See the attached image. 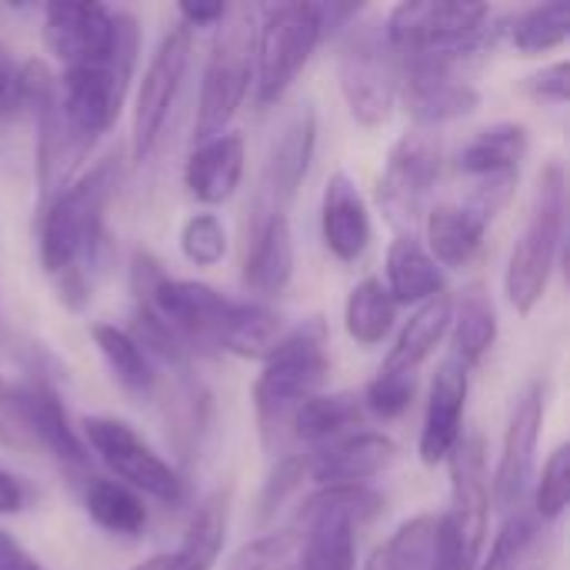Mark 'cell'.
<instances>
[{"instance_id":"60d3db41","label":"cell","mask_w":570,"mask_h":570,"mask_svg":"<svg viewBox=\"0 0 570 570\" xmlns=\"http://www.w3.org/2000/svg\"><path fill=\"white\" fill-rule=\"evenodd\" d=\"M414 384L417 377L414 374H394V371H377V377L367 384L364 391V411L384 417V421H394L401 417L411 401H414Z\"/></svg>"},{"instance_id":"44dd1931","label":"cell","mask_w":570,"mask_h":570,"mask_svg":"<svg viewBox=\"0 0 570 570\" xmlns=\"http://www.w3.org/2000/svg\"><path fill=\"white\" fill-rule=\"evenodd\" d=\"M468 391H471L468 367H461L454 357L444 361L431 381V397H428L424 428H421V441H417V454L428 468L448 461V454L458 448L461 428H464Z\"/></svg>"},{"instance_id":"7c38bea8","label":"cell","mask_w":570,"mask_h":570,"mask_svg":"<svg viewBox=\"0 0 570 570\" xmlns=\"http://www.w3.org/2000/svg\"><path fill=\"white\" fill-rule=\"evenodd\" d=\"M80 438L87 454L94 451L100 464L120 481L124 488L137 491L140 498H154L160 504H180L184 501V481L180 474L120 417H87L80 424Z\"/></svg>"},{"instance_id":"277c9868","label":"cell","mask_w":570,"mask_h":570,"mask_svg":"<svg viewBox=\"0 0 570 570\" xmlns=\"http://www.w3.org/2000/svg\"><path fill=\"white\" fill-rule=\"evenodd\" d=\"M494 13L488 3L468 0H407L384 23V37L397 60H448L464 63L494 40Z\"/></svg>"},{"instance_id":"9a60e30c","label":"cell","mask_w":570,"mask_h":570,"mask_svg":"<svg viewBox=\"0 0 570 570\" xmlns=\"http://www.w3.org/2000/svg\"><path fill=\"white\" fill-rule=\"evenodd\" d=\"M401 63V94L407 114L417 120V127H441L451 120H461L478 110L481 94L478 87L461 73L458 63L448 60H397Z\"/></svg>"},{"instance_id":"d590c367","label":"cell","mask_w":570,"mask_h":570,"mask_svg":"<svg viewBox=\"0 0 570 570\" xmlns=\"http://www.w3.org/2000/svg\"><path fill=\"white\" fill-rule=\"evenodd\" d=\"M570 33V3L554 0V3H538L528 7L511 20V40L524 53H544L554 50L568 40Z\"/></svg>"},{"instance_id":"c3c4849f","label":"cell","mask_w":570,"mask_h":570,"mask_svg":"<svg viewBox=\"0 0 570 570\" xmlns=\"http://www.w3.org/2000/svg\"><path fill=\"white\" fill-rule=\"evenodd\" d=\"M23 504H27L23 484L13 474L0 471V514H17V511H23Z\"/></svg>"},{"instance_id":"7bdbcfd3","label":"cell","mask_w":570,"mask_h":570,"mask_svg":"<svg viewBox=\"0 0 570 570\" xmlns=\"http://www.w3.org/2000/svg\"><path fill=\"white\" fill-rule=\"evenodd\" d=\"M528 94L534 97V100H544V104H568V94H570V67L568 60H558V63H551V67H544V70H538V73H531L528 77Z\"/></svg>"},{"instance_id":"4316f807","label":"cell","mask_w":570,"mask_h":570,"mask_svg":"<svg viewBox=\"0 0 570 570\" xmlns=\"http://www.w3.org/2000/svg\"><path fill=\"white\" fill-rule=\"evenodd\" d=\"M387 294L394 304H424L444 294V271L414 234H397L387 247Z\"/></svg>"},{"instance_id":"9c48e42d","label":"cell","mask_w":570,"mask_h":570,"mask_svg":"<svg viewBox=\"0 0 570 570\" xmlns=\"http://www.w3.org/2000/svg\"><path fill=\"white\" fill-rule=\"evenodd\" d=\"M384 511V498L367 484L321 488L301 514V568L297 570H354L357 568V531Z\"/></svg>"},{"instance_id":"3957f363","label":"cell","mask_w":570,"mask_h":570,"mask_svg":"<svg viewBox=\"0 0 570 570\" xmlns=\"http://www.w3.org/2000/svg\"><path fill=\"white\" fill-rule=\"evenodd\" d=\"M137 50H140V27L134 13L117 10V37L107 57L63 70V80L57 83L60 114L80 147L90 150V144L117 124L137 67Z\"/></svg>"},{"instance_id":"5b68a950","label":"cell","mask_w":570,"mask_h":570,"mask_svg":"<svg viewBox=\"0 0 570 570\" xmlns=\"http://www.w3.org/2000/svg\"><path fill=\"white\" fill-rule=\"evenodd\" d=\"M564 214H568V180H564V167L551 160L538 170L528 224L504 271V294L521 317L534 314V307L544 301L551 287V274L564 244Z\"/></svg>"},{"instance_id":"4dcf8cb0","label":"cell","mask_w":570,"mask_h":570,"mask_svg":"<svg viewBox=\"0 0 570 570\" xmlns=\"http://www.w3.org/2000/svg\"><path fill=\"white\" fill-rule=\"evenodd\" d=\"M90 337L100 351V357L107 361L110 374L117 377V384L137 397L154 394L157 387V371H154V357L140 347V341L134 337V331H124L117 324H94Z\"/></svg>"},{"instance_id":"836d02e7","label":"cell","mask_w":570,"mask_h":570,"mask_svg":"<svg viewBox=\"0 0 570 570\" xmlns=\"http://www.w3.org/2000/svg\"><path fill=\"white\" fill-rule=\"evenodd\" d=\"M438 568V514L404 521L387 544H381L364 570H434Z\"/></svg>"},{"instance_id":"83f0119b","label":"cell","mask_w":570,"mask_h":570,"mask_svg":"<svg viewBox=\"0 0 570 570\" xmlns=\"http://www.w3.org/2000/svg\"><path fill=\"white\" fill-rule=\"evenodd\" d=\"M451 311L454 301L448 294H438L431 301H424L411 321L401 327L387 361L381 364V371H394V374H417V367L434 354V347L441 344V337L451 331Z\"/></svg>"},{"instance_id":"cb8c5ba5","label":"cell","mask_w":570,"mask_h":570,"mask_svg":"<svg viewBox=\"0 0 570 570\" xmlns=\"http://www.w3.org/2000/svg\"><path fill=\"white\" fill-rule=\"evenodd\" d=\"M244 137L224 130L194 147L184 167V184L200 204H224L244 180Z\"/></svg>"},{"instance_id":"6da1fadb","label":"cell","mask_w":570,"mask_h":570,"mask_svg":"<svg viewBox=\"0 0 570 570\" xmlns=\"http://www.w3.org/2000/svg\"><path fill=\"white\" fill-rule=\"evenodd\" d=\"M134 297L147 304L187 351H227L264 361L281 341V317L267 304L234 301L210 284L167 277L150 254L134 257Z\"/></svg>"},{"instance_id":"e575fe53","label":"cell","mask_w":570,"mask_h":570,"mask_svg":"<svg viewBox=\"0 0 570 570\" xmlns=\"http://www.w3.org/2000/svg\"><path fill=\"white\" fill-rule=\"evenodd\" d=\"M394 321H397V304L391 301L384 281L367 277L347 294L344 327H347L351 341H357L361 347H377L391 334Z\"/></svg>"},{"instance_id":"ba28073f","label":"cell","mask_w":570,"mask_h":570,"mask_svg":"<svg viewBox=\"0 0 570 570\" xmlns=\"http://www.w3.org/2000/svg\"><path fill=\"white\" fill-rule=\"evenodd\" d=\"M254 7L247 3H227L224 20L217 23V37L210 47V60L200 83V104L194 120V137L210 140L227 130V124L244 107L250 83H254V37L257 20Z\"/></svg>"},{"instance_id":"ffe728a7","label":"cell","mask_w":570,"mask_h":570,"mask_svg":"<svg viewBox=\"0 0 570 570\" xmlns=\"http://www.w3.org/2000/svg\"><path fill=\"white\" fill-rule=\"evenodd\" d=\"M394 461H397V444L377 431L344 434V438L317 448L311 458H304L307 478H314L321 488L367 484V481L381 478Z\"/></svg>"},{"instance_id":"8d00e7d4","label":"cell","mask_w":570,"mask_h":570,"mask_svg":"<svg viewBox=\"0 0 570 570\" xmlns=\"http://www.w3.org/2000/svg\"><path fill=\"white\" fill-rule=\"evenodd\" d=\"M301 568V528L271 531L264 538L247 541L227 570H297Z\"/></svg>"},{"instance_id":"f35d334b","label":"cell","mask_w":570,"mask_h":570,"mask_svg":"<svg viewBox=\"0 0 570 570\" xmlns=\"http://www.w3.org/2000/svg\"><path fill=\"white\" fill-rule=\"evenodd\" d=\"M534 534H538V521H534L531 514H524L521 508L511 511L508 521L501 524L494 544H491V554L481 558L478 570H514L518 568V561L528 554Z\"/></svg>"},{"instance_id":"4fadbf2b","label":"cell","mask_w":570,"mask_h":570,"mask_svg":"<svg viewBox=\"0 0 570 570\" xmlns=\"http://www.w3.org/2000/svg\"><path fill=\"white\" fill-rule=\"evenodd\" d=\"M441 177V137L428 127L407 130L387 154L377 177V204L394 227L407 234L424 217L428 197Z\"/></svg>"},{"instance_id":"f1b7e54d","label":"cell","mask_w":570,"mask_h":570,"mask_svg":"<svg viewBox=\"0 0 570 570\" xmlns=\"http://www.w3.org/2000/svg\"><path fill=\"white\" fill-rule=\"evenodd\" d=\"M454 361L461 367H478L498 344V311L484 287H471L451 311Z\"/></svg>"},{"instance_id":"b9f144b4","label":"cell","mask_w":570,"mask_h":570,"mask_svg":"<svg viewBox=\"0 0 570 570\" xmlns=\"http://www.w3.org/2000/svg\"><path fill=\"white\" fill-rule=\"evenodd\" d=\"M307 478V464H304V458H287V461H281L277 468H274V474L267 478V484H264V498H261V514L264 518H271L284 501H287V494H294L297 488H301V481Z\"/></svg>"},{"instance_id":"7dc6e473","label":"cell","mask_w":570,"mask_h":570,"mask_svg":"<svg viewBox=\"0 0 570 570\" xmlns=\"http://www.w3.org/2000/svg\"><path fill=\"white\" fill-rule=\"evenodd\" d=\"M0 570H40V564L30 558V551L20 541L0 531Z\"/></svg>"},{"instance_id":"ee69618b","label":"cell","mask_w":570,"mask_h":570,"mask_svg":"<svg viewBox=\"0 0 570 570\" xmlns=\"http://www.w3.org/2000/svg\"><path fill=\"white\" fill-rule=\"evenodd\" d=\"M23 107V63L0 50V117H10Z\"/></svg>"},{"instance_id":"f546056e","label":"cell","mask_w":570,"mask_h":570,"mask_svg":"<svg viewBox=\"0 0 570 570\" xmlns=\"http://www.w3.org/2000/svg\"><path fill=\"white\" fill-rule=\"evenodd\" d=\"M361 421H364V401L351 391L314 394L291 414L294 438H301L304 444H317V448L344 438Z\"/></svg>"},{"instance_id":"2e32d148","label":"cell","mask_w":570,"mask_h":570,"mask_svg":"<svg viewBox=\"0 0 570 570\" xmlns=\"http://www.w3.org/2000/svg\"><path fill=\"white\" fill-rule=\"evenodd\" d=\"M13 407H17V421L23 438H33L47 454H53L63 468H87V448L80 431L70 424L67 407L60 401V391L50 377H43L40 371L27 374L17 387H13Z\"/></svg>"},{"instance_id":"1f68e13d","label":"cell","mask_w":570,"mask_h":570,"mask_svg":"<svg viewBox=\"0 0 570 570\" xmlns=\"http://www.w3.org/2000/svg\"><path fill=\"white\" fill-rule=\"evenodd\" d=\"M83 508L97 528H104L107 534H117V538H137L150 521L144 498L114 478H87Z\"/></svg>"},{"instance_id":"7a4b0ae2","label":"cell","mask_w":570,"mask_h":570,"mask_svg":"<svg viewBox=\"0 0 570 570\" xmlns=\"http://www.w3.org/2000/svg\"><path fill=\"white\" fill-rule=\"evenodd\" d=\"M117 190V160L104 157L80 174L60 194L43 204L40 214V264L57 281L60 301L80 311L90 301V271L104 240L107 204Z\"/></svg>"},{"instance_id":"bcb514c9","label":"cell","mask_w":570,"mask_h":570,"mask_svg":"<svg viewBox=\"0 0 570 570\" xmlns=\"http://www.w3.org/2000/svg\"><path fill=\"white\" fill-rule=\"evenodd\" d=\"M177 13H180V20H184L187 30L190 27H214V23L224 20L227 3H180Z\"/></svg>"},{"instance_id":"d6a6232c","label":"cell","mask_w":570,"mask_h":570,"mask_svg":"<svg viewBox=\"0 0 570 570\" xmlns=\"http://www.w3.org/2000/svg\"><path fill=\"white\" fill-rule=\"evenodd\" d=\"M227 524H230V491L207 494L197 504V511L190 514V524L177 548V554L187 561V568L214 570V564L220 561L224 541H227Z\"/></svg>"},{"instance_id":"f6af8a7d","label":"cell","mask_w":570,"mask_h":570,"mask_svg":"<svg viewBox=\"0 0 570 570\" xmlns=\"http://www.w3.org/2000/svg\"><path fill=\"white\" fill-rule=\"evenodd\" d=\"M0 441L17 444L23 441L20 421H17V407H13V387L0 377Z\"/></svg>"},{"instance_id":"603a6c76","label":"cell","mask_w":570,"mask_h":570,"mask_svg":"<svg viewBox=\"0 0 570 570\" xmlns=\"http://www.w3.org/2000/svg\"><path fill=\"white\" fill-rule=\"evenodd\" d=\"M321 234H324V244L327 250L351 264L357 257H364L367 244H371V210H367V200L364 194L357 190V184L337 170L331 174L327 187H324V197H321Z\"/></svg>"},{"instance_id":"d6986e66","label":"cell","mask_w":570,"mask_h":570,"mask_svg":"<svg viewBox=\"0 0 570 570\" xmlns=\"http://www.w3.org/2000/svg\"><path fill=\"white\" fill-rule=\"evenodd\" d=\"M294 281V234L287 207L257 200V214L247 234L244 284L261 297H277Z\"/></svg>"},{"instance_id":"ab89813d","label":"cell","mask_w":570,"mask_h":570,"mask_svg":"<svg viewBox=\"0 0 570 570\" xmlns=\"http://www.w3.org/2000/svg\"><path fill=\"white\" fill-rule=\"evenodd\" d=\"M570 501V448L561 444L548 464H544V474L538 481V494H534V514L548 524V521H558L564 511H568Z\"/></svg>"},{"instance_id":"8992f818","label":"cell","mask_w":570,"mask_h":570,"mask_svg":"<svg viewBox=\"0 0 570 570\" xmlns=\"http://www.w3.org/2000/svg\"><path fill=\"white\" fill-rule=\"evenodd\" d=\"M327 374H331L327 324L321 317L297 324L291 334H284L271 347L254 381V411H257L264 444H271L274 431H281L291 421V414L307 397L317 394Z\"/></svg>"},{"instance_id":"52a82bcc","label":"cell","mask_w":570,"mask_h":570,"mask_svg":"<svg viewBox=\"0 0 570 570\" xmlns=\"http://www.w3.org/2000/svg\"><path fill=\"white\" fill-rule=\"evenodd\" d=\"M451 508L438 518V568L478 570L491 518V478L481 438H461L448 454Z\"/></svg>"},{"instance_id":"ac0fdd59","label":"cell","mask_w":570,"mask_h":570,"mask_svg":"<svg viewBox=\"0 0 570 570\" xmlns=\"http://www.w3.org/2000/svg\"><path fill=\"white\" fill-rule=\"evenodd\" d=\"M117 37V10L104 3H47L43 40L63 70L107 57Z\"/></svg>"},{"instance_id":"d4e9b609","label":"cell","mask_w":570,"mask_h":570,"mask_svg":"<svg viewBox=\"0 0 570 570\" xmlns=\"http://www.w3.org/2000/svg\"><path fill=\"white\" fill-rule=\"evenodd\" d=\"M488 227H491V220L478 207H471L468 200L464 204H441V207L428 210V220H424L428 254L438 261V267L461 271L478 257Z\"/></svg>"},{"instance_id":"8fae6325","label":"cell","mask_w":570,"mask_h":570,"mask_svg":"<svg viewBox=\"0 0 570 570\" xmlns=\"http://www.w3.org/2000/svg\"><path fill=\"white\" fill-rule=\"evenodd\" d=\"M337 83L361 127H384L401 94V63L384 37V23H361L337 53Z\"/></svg>"},{"instance_id":"74e56055","label":"cell","mask_w":570,"mask_h":570,"mask_svg":"<svg viewBox=\"0 0 570 570\" xmlns=\"http://www.w3.org/2000/svg\"><path fill=\"white\" fill-rule=\"evenodd\" d=\"M180 254L194 267H217L227 254V227L217 214H190L180 227Z\"/></svg>"},{"instance_id":"681fc988","label":"cell","mask_w":570,"mask_h":570,"mask_svg":"<svg viewBox=\"0 0 570 570\" xmlns=\"http://www.w3.org/2000/svg\"><path fill=\"white\" fill-rule=\"evenodd\" d=\"M130 570H190L187 568V561L177 554V551H167V554H154V558H147L144 564H137V568Z\"/></svg>"},{"instance_id":"30bf717a","label":"cell","mask_w":570,"mask_h":570,"mask_svg":"<svg viewBox=\"0 0 570 570\" xmlns=\"http://www.w3.org/2000/svg\"><path fill=\"white\" fill-rule=\"evenodd\" d=\"M324 40L317 3H274L264 7L254 37V97L261 107L277 104L311 53Z\"/></svg>"},{"instance_id":"5bb4252c","label":"cell","mask_w":570,"mask_h":570,"mask_svg":"<svg viewBox=\"0 0 570 570\" xmlns=\"http://www.w3.org/2000/svg\"><path fill=\"white\" fill-rule=\"evenodd\" d=\"M187 63H190V30L184 23H177L157 43V50L144 70V80L137 87L134 134H130V157L137 167L154 154L157 140L164 134V124H167L170 107L177 100V90L184 83Z\"/></svg>"},{"instance_id":"7402d4cb","label":"cell","mask_w":570,"mask_h":570,"mask_svg":"<svg viewBox=\"0 0 570 570\" xmlns=\"http://www.w3.org/2000/svg\"><path fill=\"white\" fill-rule=\"evenodd\" d=\"M314 147H317V114L311 104H304L294 117H287V124L281 127V134L271 144L261 200L287 207V200L297 194V187L304 184V177L311 170Z\"/></svg>"},{"instance_id":"484cf974","label":"cell","mask_w":570,"mask_h":570,"mask_svg":"<svg viewBox=\"0 0 570 570\" xmlns=\"http://www.w3.org/2000/svg\"><path fill=\"white\" fill-rule=\"evenodd\" d=\"M524 154H528V130L521 124H494L478 130L464 144V150L458 154V170L474 184L508 180V177L518 180Z\"/></svg>"},{"instance_id":"e0dca14e","label":"cell","mask_w":570,"mask_h":570,"mask_svg":"<svg viewBox=\"0 0 570 570\" xmlns=\"http://www.w3.org/2000/svg\"><path fill=\"white\" fill-rule=\"evenodd\" d=\"M544 411H548V387L541 381H534L518 397V404L511 411L504 444H501V461L494 471V504L504 514L521 508L524 491L531 484L534 454H538V441H541V428H544Z\"/></svg>"}]
</instances>
